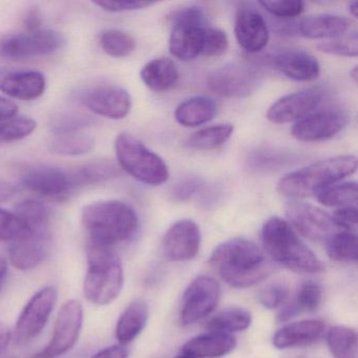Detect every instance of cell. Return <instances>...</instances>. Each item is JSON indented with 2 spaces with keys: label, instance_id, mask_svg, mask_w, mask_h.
<instances>
[{
  "label": "cell",
  "instance_id": "6da1fadb",
  "mask_svg": "<svg viewBox=\"0 0 358 358\" xmlns=\"http://www.w3.org/2000/svg\"><path fill=\"white\" fill-rule=\"evenodd\" d=\"M209 264L217 270L226 284L238 289L259 284L272 271L271 265L259 246L241 238L220 244L211 253Z\"/></svg>",
  "mask_w": 358,
  "mask_h": 358
},
{
  "label": "cell",
  "instance_id": "7a4b0ae2",
  "mask_svg": "<svg viewBox=\"0 0 358 358\" xmlns=\"http://www.w3.org/2000/svg\"><path fill=\"white\" fill-rule=\"evenodd\" d=\"M81 223L87 232V242L114 247L129 240L139 225L133 207L120 201H99L83 208Z\"/></svg>",
  "mask_w": 358,
  "mask_h": 358
},
{
  "label": "cell",
  "instance_id": "3957f363",
  "mask_svg": "<svg viewBox=\"0 0 358 358\" xmlns=\"http://www.w3.org/2000/svg\"><path fill=\"white\" fill-rule=\"evenodd\" d=\"M262 243L267 255L276 263L299 273L324 271L322 262L306 246L288 222L272 217L262 228Z\"/></svg>",
  "mask_w": 358,
  "mask_h": 358
},
{
  "label": "cell",
  "instance_id": "277c9868",
  "mask_svg": "<svg viewBox=\"0 0 358 358\" xmlns=\"http://www.w3.org/2000/svg\"><path fill=\"white\" fill-rule=\"evenodd\" d=\"M356 169L357 158L355 156L333 157L287 173L278 181V192L287 198H307L353 175Z\"/></svg>",
  "mask_w": 358,
  "mask_h": 358
},
{
  "label": "cell",
  "instance_id": "5b68a950",
  "mask_svg": "<svg viewBox=\"0 0 358 358\" xmlns=\"http://www.w3.org/2000/svg\"><path fill=\"white\" fill-rule=\"evenodd\" d=\"M89 263L83 284L87 301L106 306L114 301L122 290L124 275L120 259L112 247L87 242Z\"/></svg>",
  "mask_w": 358,
  "mask_h": 358
},
{
  "label": "cell",
  "instance_id": "8992f818",
  "mask_svg": "<svg viewBox=\"0 0 358 358\" xmlns=\"http://www.w3.org/2000/svg\"><path fill=\"white\" fill-rule=\"evenodd\" d=\"M115 150L121 169L137 181L146 185L159 186L169 180L166 163L131 134L117 136Z\"/></svg>",
  "mask_w": 358,
  "mask_h": 358
},
{
  "label": "cell",
  "instance_id": "52a82bcc",
  "mask_svg": "<svg viewBox=\"0 0 358 358\" xmlns=\"http://www.w3.org/2000/svg\"><path fill=\"white\" fill-rule=\"evenodd\" d=\"M206 15L196 6L183 8L171 17L169 52L182 62L196 59L202 52Z\"/></svg>",
  "mask_w": 358,
  "mask_h": 358
},
{
  "label": "cell",
  "instance_id": "ba28073f",
  "mask_svg": "<svg viewBox=\"0 0 358 358\" xmlns=\"http://www.w3.org/2000/svg\"><path fill=\"white\" fill-rule=\"evenodd\" d=\"M64 45V36L53 30L8 35L0 38V57L13 62L31 59L55 53Z\"/></svg>",
  "mask_w": 358,
  "mask_h": 358
},
{
  "label": "cell",
  "instance_id": "9c48e42d",
  "mask_svg": "<svg viewBox=\"0 0 358 358\" xmlns=\"http://www.w3.org/2000/svg\"><path fill=\"white\" fill-rule=\"evenodd\" d=\"M262 80L257 66L246 62H231L213 71L207 77L209 90L226 98L248 97Z\"/></svg>",
  "mask_w": 358,
  "mask_h": 358
},
{
  "label": "cell",
  "instance_id": "30bf717a",
  "mask_svg": "<svg viewBox=\"0 0 358 358\" xmlns=\"http://www.w3.org/2000/svg\"><path fill=\"white\" fill-rule=\"evenodd\" d=\"M83 322L80 301L70 299L60 309L50 343L31 358H58L74 348L78 341Z\"/></svg>",
  "mask_w": 358,
  "mask_h": 358
},
{
  "label": "cell",
  "instance_id": "8fae6325",
  "mask_svg": "<svg viewBox=\"0 0 358 358\" xmlns=\"http://www.w3.org/2000/svg\"><path fill=\"white\" fill-rule=\"evenodd\" d=\"M57 296L54 287H45L28 301L16 322V343L26 345L43 332L57 303Z\"/></svg>",
  "mask_w": 358,
  "mask_h": 358
},
{
  "label": "cell",
  "instance_id": "7c38bea8",
  "mask_svg": "<svg viewBox=\"0 0 358 358\" xmlns=\"http://www.w3.org/2000/svg\"><path fill=\"white\" fill-rule=\"evenodd\" d=\"M349 120V114L343 108L336 106L320 108L295 122L292 136L301 142L326 141L341 133Z\"/></svg>",
  "mask_w": 358,
  "mask_h": 358
},
{
  "label": "cell",
  "instance_id": "4fadbf2b",
  "mask_svg": "<svg viewBox=\"0 0 358 358\" xmlns=\"http://www.w3.org/2000/svg\"><path fill=\"white\" fill-rule=\"evenodd\" d=\"M286 213L291 227L313 242L327 243L341 229L332 215L313 205L292 201L287 205Z\"/></svg>",
  "mask_w": 358,
  "mask_h": 358
},
{
  "label": "cell",
  "instance_id": "5bb4252c",
  "mask_svg": "<svg viewBox=\"0 0 358 358\" xmlns=\"http://www.w3.org/2000/svg\"><path fill=\"white\" fill-rule=\"evenodd\" d=\"M221 287L215 278L201 275L190 282L183 295L180 320L189 326L208 316L217 307Z\"/></svg>",
  "mask_w": 358,
  "mask_h": 358
},
{
  "label": "cell",
  "instance_id": "9a60e30c",
  "mask_svg": "<svg viewBox=\"0 0 358 358\" xmlns=\"http://www.w3.org/2000/svg\"><path fill=\"white\" fill-rule=\"evenodd\" d=\"M81 103L98 116L121 120L131 112V98L129 92L114 85H99L79 94Z\"/></svg>",
  "mask_w": 358,
  "mask_h": 358
},
{
  "label": "cell",
  "instance_id": "2e32d148",
  "mask_svg": "<svg viewBox=\"0 0 358 358\" xmlns=\"http://www.w3.org/2000/svg\"><path fill=\"white\" fill-rule=\"evenodd\" d=\"M234 33L240 47L249 54L263 51L269 41V29L265 18L248 3H241L236 10Z\"/></svg>",
  "mask_w": 358,
  "mask_h": 358
},
{
  "label": "cell",
  "instance_id": "e0dca14e",
  "mask_svg": "<svg viewBox=\"0 0 358 358\" xmlns=\"http://www.w3.org/2000/svg\"><path fill=\"white\" fill-rule=\"evenodd\" d=\"M322 92L307 89L289 94L276 100L267 112V119L274 124L297 122L322 103Z\"/></svg>",
  "mask_w": 358,
  "mask_h": 358
},
{
  "label": "cell",
  "instance_id": "ac0fdd59",
  "mask_svg": "<svg viewBox=\"0 0 358 358\" xmlns=\"http://www.w3.org/2000/svg\"><path fill=\"white\" fill-rule=\"evenodd\" d=\"M201 231L196 222L181 220L169 227L163 238V252L173 262L194 259L201 247Z\"/></svg>",
  "mask_w": 358,
  "mask_h": 358
},
{
  "label": "cell",
  "instance_id": "d6986e66",
  "mask_svg": "<svg viewBox=\"0 0 358 358\" xmlns=\"http://www.w3.org/2000/svg\"><path fill=\"white\" fill-rule=\"evenodd\" d=\"M24 188L39 196L58 198L73 189L72 178L58 167L41 166L29 171L22 177Z\"/></svg>",
  "mask_w": 358,
  "mask_h": 358
},
{
  "label": "cell",
  "instance_id": "ffe728a7",
  "mask_svg": "<svg viewBox=\"0 0 358 358\" xmlns=\"http://www.w3.org/2000/svg\"><path fill=\"white\" fill-rule=\"evenodd\" d=\"M51 231H31L29 236L11 243L9 249L12 265L27 271L34 269L48 257Z\"/></svg>",
  "mask_w": 358,
  "mask_h": 358
},
{
  "label": "cell",
  "instance_id": "44dd1931",
  "mask_svg": "<svg viewBox=\"0 0 358 358\" xmlns=\"http://www.w3.org/2000/svg\"><path fill=\"white\" fill-rule=\"evenodd\" d=\"M47 80L35 71H0V92L14 99L31 101L45 94Z\"/></svg>",
  "mask_w": 358,
  "mask_h": 358
},
{
  "label": "cell",
  "instance_id": "7402d4cb",
  "mask_svg": "<svg viewBox=\"0 0 358 358\" xmlns=\"http://www.w3.org/2000/svg\"><path fill=\"white\" fill-rule=\"evenodd\" d=\"M272 62L285 76L299 83L315 80L320 74L317 59L301 50H282L273 56Z\"/></svg>",
  "mask_w": 358,
  "mask_h": 358
},
{
  "label": "cell",
  "instance_id": "603a6c76",
  "mask_svg": "<svg viewBox=\"0 0 358 358\" xmlns=\"http://www.w3.org/2000/svg\"><path fill=\"white\" fill-rule=\"evenodd\" d=\"M324 330L322 320H307L292 322L280 328L273 335L272 343L278 349L303 347L317 341Z\"/></svg>",
  "mask_w": 358,
  "mask_h": 358
},
{
  "label": "cell",
  "instance_id": "cb8c5ba5",
  "mask_svg": "<svg viewBox=\"0 0 358 358\" xmlns=\"http://www.w3.org/2000/svg\"><path fill=\"white\" fill-rule=\"evenodd\" d=\"M236 345L234 335L210 331L189 339L182 350L196 358H220L230 353Z\"/></svg>",
  "mask_w": 358,
  "mask_h": 358
},
{
  "label": "cell",
  "instance_id": "d4e9b609",
  "mask_svg": "<svg viewBox=\"0 0 358 358\" xmlns=\"http://www.w3.org/2000/svg\"><path fill=\"white\" fill-rule=\"evenodd\" d=\"M351 22L345 17L332 14H320L310 16L301 22L299 26L301 36L309 39L336 38L345 34Z\"/></svg>",
  "mask_w": 358,
  "mask_h": 358
},
{
  "label": "cell",
  "instance_id": "484cf974",
  "mask_svg": "<svg viewBox=\"0 0 358 358\" xmlns=\"http://www.w3.org/2000/svg\"><path fill=\"white\" fill-rule=\"evenodd\" d=\"M140 77L150 91L164 93L177 85L179 71L173 60L160 57L148 62L142 69Z\"/></svg>",
  "mask_w": 358,
  "mask_h": 358
},
{
  "label": "cell",
  "instance_id": "4316f807",
  "mask_svg": "<svg viewBox=\"0 0 358 358\" xmlns=\"http://www.w3.org/2000/svg\"><path fill=\"white\" fill-rule=\"evenodd\" d=\"M217 106L213 98L196 96L176 108V121L182 127H196L209 122L217 114Z\"/></svg>",
  "mask_w": 358,
  "mask_h": 358
},
{
  "label": "cell",
  "instance_id": "83f0119b",
  "mask_svg": "<svg viewBox=\"0 0 358 358\" xmlns=\"http://www.w3.org/2000/svg\"><path fill=\"white\" fill-rule=\"evenodd\" d=\"M148 320V306L143 299L134 301L119 317L116 337L121 345H129L145 328Z\"/></svg>",
  "mask_w": 358,
  "mask_h": 358
},
{
  "label": "cell",
  "instance_id": "f1b7e54d",
  "mask_svg": "<svg viewBox=\"0 0 358 358\" xmlns=\"http://www.w3.org/2000/svg\"><path fill=\"white\" fill-rule=\"evenodd\" d=\"M234 125L229 123H220L199 129L190 136L186 145L192 150H213L221 148L231 138Z\"/></svg>",
  "mask_w": 358,
  "mask_h": 358
},
{
  "label": "cell",
  "instance_id": "f546056e",
  "mask_svg": "<svg viewBox=\"0 0 358 358\" xmlns=\"http://www.w3.org/2000/svg\"><path fill=\"white\" fill-rule=\"evenodd\" d=\"M357 194V183L355 181H348L331 184L318 190L314 196L324 206L341 208L356 206Z\"/></svg>",
  "mask_w": 358,
  "mask_h": 358
},
{
  "label": "cell",
  "instance_id": "4dcf8cb0",
  "mask_svg": "<svg viewBox=\"0 0 358 358\" xmlns=\"http://www.w3.org/2000/svg\"><path fill=\"white\" fill-rule=\"evenodd\" d=\"M120 175L118 167L114 163L108 161H97L85 165L76 173L71 175L73 188L79 186L93 185V184L103 183L115 179Z\"/></svg>",
  "mask_w": 358,
  "mask_h": 358
},
{
  "label": "cell",
  "instance_id": "1f68e13d",
  "mask_svg": "<svg viewBox=\"0 0 358 358\" xmlns=\"http://www.w3.org/2000/svg\"><path fill=\"white\" fill-rule=\"evenodd\" d=\"M15 215L30 228L31 231H51V210L39 201L26 200L18 203Z\"/></svg>",
  "mask_w": 358,
  "mask_h": 358
},
{
  "label": "cell",
  "instance_id": "d6a6232c",
  "mask_svg": "<svg viewBox=\"0 0 358 358\" xmlns=\"http://www.w3.org/2000/svg\"><path fill=\"white\" fill-rule=\"evenodd\" d=\"M252 322L251 313L243 308H228L220 312L207 324V328L213 332H222L231 334L234 332L246 330Z\"/></svg>",
  "mask_w": 358,
  "mask_h": 358
},
{
  "label": "cell",
  "instance_id": "836d02e7",
  "mask_svg": "<svg viewBox=\"0 0 358 358\" xmlns=\"http://www.w3.org/2000/svg\"><path fill=\"white\" fill-rule=\"evenodd\" d=\"M329 349L334 358H357V334L348 327L335 326L327 335Z\"/></svg>",
  "mask_w": 358,
  "mask_h": 358
},
{
  "label": "cell",
  "instance_id": "e575fe53",
  "mask_svg": "<svg viewBox=\"0 0 358 358\" xmlns=\"http://www.w3.org/2000/svg\"><path fill=\"white\" fill-rule=\"evenodd\" d=\"M95 145L93 138L83 134L58 135L50 143V150L55 155L66 157L89 154Z\"/></svg>",
  "mask_w": 358,
  "mask_h": 358
},
{
  "label": "cell",
  "instance_id": "d590c367",
  "mask_svg": "<svg viewBox=\"0 0 358 358\" xmlns=\"http://www.w3.org/2000/svg\"><path fill=\"white\" fill-rule=\"evenodd\" d=\"M326 244L327 253L333 261H356L357 259V238L352 231L339 230Z\"/></svg>",
  "mask_w": 358,
  "mask_h": 358
},
{
  "label": "cell",
  "instance_id": "8d00e7d4",
  "mask_svg": "<svg viewBox=\"0 0 358 358\" xmlns=\"http://www.w3.org/2000/svg\"><path fill=\"white\" fill-rule=\"evenodd\" d=\"M100 47L110 57L124 58L134 53L136 41L119 30H106L100 36Z\"/></svg>",
  "mask_w": 358,
  "mask_h": 358
},
{
  "label": "cell",
  "instance_id": "74e56055",
  "mask_svg": "<svg viewBox=\"0 0 358 358\" xmlns=\"http://www.w3.org/2000/svg\"><path fill=\"white\" fill-rule=\"evenodd\" d=\"M36 129V122L24 116L0 119V144L20 141Z\"/></svg>",
  "mask_w": 358,
  "mask_h": 358
},
{
  "label": "cell",
  "instance_id": "f35d334b",
  "mask_svg": "<svg viewBox=\"0 0 358 358\" xmlns=\"http://www.w3.org/2000/svg\"><path fill=\"white\" fill-rule=\"evenodd\" d=\"M318 51L329 55L356 57L358 54L357 33H345L336 38L330 39L317 45Z\"/></svg>",
  "mask_w": 358,
  "mask_h": 358
},
{
  "label": "cell",
  "instance_id": "ab89813d",
  "mask_svg": "<svg viewBox=\"0 0 358 358\" xmlns=\"http://www.w3.org/2000/svg\"><path fill=\"white\" fill-rule=\"evenodd\" d=\"M30 234V228L15 213L0 208V242L14 243Z\"/></svg>",
  "mask_w": 358,
  "mask_h": 358
},
{
  "label": "cell",
  "instance_id": "60d3db41",
  "mask_svg": "<svg viewBox=\"0 0 358 358\" xmlns=\"http://www.w3.org/2000/svg\"><path fill=\"white\" fill-rule=\"evenodd\" d=\"M93 124L91 117L80 113H64L58 115L52 122V131L56 136L79 133L81 129Z\"/></svg>",
  "mask_w": 358,
  "mask_h": 358
},
{
  "label": "cell",
  "instance_id": "b9f144b4",
  "mask_svg": "<svg viewBox=\"0 0 358 358\" xmlns=\"http://www.w3.org/2000/svg\"><path fill=\"white\" fill-rule=\"evenodd\" d=\"M229 47L227 35L222 30L215 28H207L203 34L202 52L201 55L207 57H217L223 55Z\"/></svg>",
  "mask_w": 358,
  "mask_h": 358
},
{
  "label": "cell",
  "instance_id": "7bdbcfd3",
  "mask_svg": "<svg viewBox=\"0 0 358 358\" xmlns=\"http://www.w3.org/2000/svg\"><path fill=\"white\" fill-rule=\"evenodd\" d=\"M265 11L278 18H294L301 15L305 5L299 0H280V1H259Z\"/></svg>",
  "mask_w": 358,
  "mask_h": 358
},
{
  "label": "cell",
  "instance_id": "ee69618b",
  "mask_svg": "<svg viewBox=\"0 0 358 358\" xmlns=\"http://www.w3.org/2000/svg\"><path fill=\"white\" fill-rule=\"evenodd\" d=\"M322 301V289L317 284L307 282L299 289L294 303L301 311H315Z\"/></svg>",
  "mask_w": 358,
  "mask_h": 358
},
{
  "label": "cell",
  "instance_id": "f6af8a7d",
  "mask_svg": "<svg viewBox=\"0 0 358 358\" xmlns=\"http://www.w3.org/2000/svg\"><path fill=\"white\" fill-rule=\"evenodd\" d=\"M288 296V288L285 285L275 284L263 289L259 293V299L264 307L273 310L280 307Z\"/></svg>",
  "mask_w": 358,
  "mask_h": 358
},
{
  "label": "cell",
  "instance_id": "bcb514c9",
  "mask_svg": "<svg viewBox=\"0 0 358 358\" xmlns=\"http://www.w3.org/2000/svg\"><path fill=\"white\" fill-rule=\"evenodd\" d=\"M96 6L110 13H123V12L139 11L152 7L155 3L148 1H98Z\"/></svg>",
  "mask_w": 358,
  "mask_h": 358
},
{
  "label": "cell",
  "instance_id": "7dc6e473",
  "mask_svg": "<svg viewBox=\"0 0 358 358\" xmlns=\"http://www.w3.org/2000/svg\"><path fill=\"white\" fill-rule=\"evenodd\" d=\"M203 183L198 178H188L176 185L173 190V199L178 202L190 200L202 188Z\"/></svg>",
  "mask_w": 358,
  "mask_h": 358
},
{
  "label": "cell",
  "instance_id": "c3c4849f",
  "mask_svg": "<svg viewBox=\"0 0 358 358\" xmlns=\"http://www.w3.org/2000/svg\"><path fill=\"white\" fill-rule=\"evenodd\" d=\"M332 217L337 227L351 231L357 226V207H341V208L336 209Z\"/></svg>",
  "mask_w": 358,
  "mask_h": 358
},
{
  "label": "cell",
  "instance_id": "681fc988",
  "mask_svg": "<svg viewBox=\"0 0 358 358\" xmlns=\"http://www.w3.org/2000/svg\"><path fill=\"white\" fill-rule=\"evenodd\" d=\"M129 352L125 348L121 345H112V347L104 348L97 353L94 354L92 358H127Z\"/></svg>",
  "mask_w": 358,
  "mask_h": 358
},
{
  "label": "cell",
  "instance_id": "f907efd6",
  "mask_svg": "<svg viewBox=\"0 0 358 358\" xmlns=\"http://www.w3.org/2000/svg\"><path fill=\"white\" fill-rule=\"evenodd\" d=\"M41 24H43L41 13L36 8L29 11V13L27 14L26 17H24V26H26L28 32L41 31Z\"/></svg>",
  "mask_w": 358,
  "mask_h": 358
},
{
  "label": "cell",
  "instance_id": "816d5d0a",
  "mask_svg": "<svg viewBox=\"0 0 358 358\" xmlns=\"http://www.w3.org/2000/svg\"><path fill=\"white\" fill-rule=\"evenodd\" d=\"M17 113L18 106L13 101L0 96V119L16 116Z\"/></svg>",
  "mask_w": 358,
  "mask_h": 358
},
{
  "label": "cell",
  "instance_id": "f5cc1de1",
  "mask_svg": "<svg viewBox=\"0 0 358 358\" xmlns=\"http://www.w3.org/2000/svg\"><path fill=\"white\" fill-rule=\"evenodd\" d=\"M299 312H301V310L299 309L296 303L292 301V303H289V305L285 306L284 309L282 310L280 315H278V320H280V322H286V320H291V318L296 316Z\"/></svg>",
  "mask_w": 358,
  "mask_h": 358
},
{
  "label": "cell",
  "instance_id": "db71d44e",
  "mask_svg": "<svg viewBox=\"0 0 358 358\" xmlns=\"http://www.w3.org/2000/svg\"><path fill=\"white\" fill-rule=\"evenodd\" d=\"M12 333L6 324L0 322V353L7 352L8 345L11 341Z\"/></svg>",
  "mask_w": 358,
  "mask_h": 358
},
{
  "label": "cell",
  "instance_id": "11a10c76",
  "mask_svg": "<svg viewBox=\"0 0 358 358\" xmlns=\"http://www.w3.org/2000/svg\"><path fill=\"white\" fill-rule=\"evenodd\" d=\"M16 188L7 182L0 181V203L11 199L15 194Z\"/></svg>",
  "mask_w": 358,
  "mask_h": 358
},
{
  "label": "cell",
  "instance_id": "9f6ffc18",
  "mask_svg": "<svg viewBox=\"0 0 358 358\" xmlns=\"http://www.w3.org/2000/svg\"><path fill=\"white\" fill-rule=\"evenodd\" d=\"M8 275V264L3 257H0V290L3 288Z\"/></svg>",
  "mask_w": 358,
  "mask_h": 358
},
{
  "label": "cell",
  "instance_id": "6f0895ef",
  "mask_svg": "<svg viewBox=\"0 0 358 358\" xmlns=\"http://www.w3.org/2000/svg\"><path fill=\"white\" fill-rule=\"evenodd\" d=\"M349 12L354 18H357L358 5L356 1H352L349 3Z\"/></svg>",
  "mask_w": 358,
  "mask_h": 358
},
{
  "label": "cell",
  "instance_id": "680465c9",
  "mask_svg": "<svg viewBox=\"0 0 358 358\" xmlns=\"http://www.w3.org/2000/svg\"><path fill=\"white\" fill-rule=\"evenodd\" d=\"M350 76L353 78V80L355 81V83H357L358 79V69L357 66H354L353 70L350 71Z\"/></svg>",
  "mask_w": 358,
  "mask_h": 358
},
{
  "label": "cell",
  "instance_id": "91938a15",
  "mask_svg": "<svg viewBox=\"0 0 358 358\" xmlns=\"http://www.w3.org/2000/svg\"><path fill=\"white\" fill-rule=\"evenodd\" d=\"M0 358H17V356L8 353V352H3V353H0Z\"/></svg>",
  "mask_w": 358,
  "mask_h": 358
},
{
  "label": "cell",
  "instance_id": "94428289",
  "mask_svg": "<svg viewBox=\"0 0 358 358\" xmlns=\"http://www.w3.org/2000/svg\"><path fill=\"white\" fill-rule=\"evenodd\" d=\"M177 358H196V357H194V356H192V355H188V354H182V355H179L178 356Z\"/></svg>",
  "mask_w": 358,
  "mask_h": 358
}]
</instances>
